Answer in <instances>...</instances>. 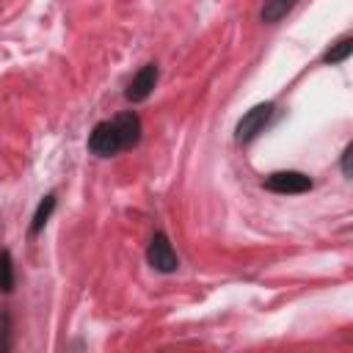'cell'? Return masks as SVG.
<instances>
[{
    "label": "cell",
    "instance_id": "obj_1",
    "mask_svg": "<svg viewBox=\"0 0 353 353\" xmlns=\"http://www.w3.org/2000/svg\"><path fill=\"white\" fill-rule=\"evenodd\" d=\"M141 141V119L127 110L108 121H99L88 135V149L99 157H113Z\"/></svg>",
    "mask_w": 353,
    "mask_h": 353
},
{
    "label": "cell",
    "instance_id": "obj_2",
    "mask_svg": "<svg viewBox=\"0 0 353 353\" xmlns=\"http://www.w3.org/2000/svg\"><path fill=\"white\" fill-rule=\"evenodd\" d=\"M273 110H276L273 102H259V105H254L251 110H245L243 119H240L237 127H234V141H237V143H251V141L268 127V121L273 119Z\"/></svg>",
    "mask_w": 353,
    "mask_h": 353
},
{
    "label": "cell",
    "instance_id": "obj_3",
    "mask_svg": "<svg viewBox=\"0 0 353 353\" xmlns=\"http://www.w3.org/2000/svg\"><path fill=\"white\" fill-rule=\"evenodd\" d=\"M146 262L160 270V273H174L179 268V256L171 245V240L163 234V232H154V237L149 240V248H146Z\"/></svg>",
    "mask_w": 353,
    "mask_h": 353
},
{
    "label": "cell",
    "instance_id": "obj_4",
    "mask_svg": "<svg viewBox=\"0 0 353 353\" xmlns=\"http://www.w3.org/2000/svg\"><path fill=\"white\" fill-rule=\"evenodd\" d=\"M312 179L303 174V171H273L265 176V188L273 190V193H281V196H298V193H306L312 190Z\"/></svg>",
    "mask_w": 353,
    "mask_h": 353
},
{
    "label": "cell",
    "instance_id": "obj_5",
    "mask_svg": "<svg viewBox=\"0 0 353 353\" xmlns=\"http://www.w3.org/2000/svg\"><path fill=\"white\" fill-rule=\"evenodd\" d=\"M157 80H160V69H157V63H146V66H141V69L132 74V80H130L124 97H127L130 102H143V99L152 97Z\"/></svg>",
    "mask_w": 353,
    "mask_h": 353
},
{
    "label": "cell",
    "instance_id": "obj_6",
    "mask_svg": "<svg viewBox=\"0 0 353 353\" xmlns=\"http://www.w3.org/2000/svg\"><path fill=\"white\" fill-rule=\"evenodd\" d=\"M298 3H301V0H265V3H262V11H259V19H262L265 25H276V22H281Z\"/></svg>",
    "mask_w": 353,
    "mask_h": 353
},
{
    "label": "cell",
    "instance_id": "obj_7",
    "mask_svg": "<svg viewBox=\"0 0 353 353\" xmlns=\"http://www.w3.org/2000/svg\"><path fill=\"white\" fill-rule=\"evenodd\" d=\"M353 52V36H342L336 44H331L328 50H325V55H323V63H328V66H336V63H342V61H347V55Z\"/></svg>",
    "mask_w": 353,
    "mask_h": 353
},
{
    "label": "cell",
    "instance_id": "obj_8",
    "mask_svg": "<svg viewBox=\"0 0 353 353\" xmlns=\"http://www.w3.org/2000/svg\"><path fill=\"white\" fill-rule=\"evenodd\" d=\"M52 210H55V193H47V196L39 201L36 212H33V221H30V234H39V232L44 229V223L50 221Z\"/></svg>",
    "mask_w": 353,
    "mask_h": 353
},
{
    "label": "cell",
    "instance_id": "obj_9",
    "mask_svg": "<svg viewBox=\"0 0 353 353\" xmlns=\"http://www.w3.org/2000/svg\"><path fill=\"white\" fill-rule=\"evenodd\" d=\"M0 290L6 295L14 290V259H11V251L8 248L0 251Z\"/></svg>",
    "mask_w": 353,
    "mask_h": 353
},
{
    "label": "cell",
    "instance_id": "obj_10",
    "mask_svg": "<svg viewBox=\"0 0 353 353\" xmlns=\"http://www.w3.org/2000/svg\"><path fill=\"white\" fill-rule=\"evenodd\" d=\"M8 334H11V317H8V312H3L0 314V353H6L11 347Z\"/></svg>",
    "mask_w": 353,
    "mask_h": 353
},
{
    "label": "cell",
    "instance_id": "obj_11",
    "mask_svg": "<svg viewBox=\"0 0 353 353\" xmlns=\"http://www.w3.org/2000/svg\"><path fill=\"white\" fill-rule=\"evenodd\" d=\"M350 157H353V143H347V146H345L342 160H339V163H342V174H345V176H350V174H353V168H350Z\"/></svg>",
    "mask_w": 353,
    "mask_h": 353
}]
</instances>
